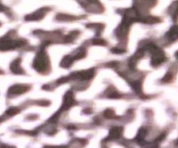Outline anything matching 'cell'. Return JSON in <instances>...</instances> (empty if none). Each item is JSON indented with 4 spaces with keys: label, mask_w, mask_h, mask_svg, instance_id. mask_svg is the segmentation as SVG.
<instances>
[{
    "label": "cell",
    "mask_w": 178,
    "mask_h": 148,
    "mask_svg": "<svg viewBox=\"0 0 178 148\" xmlns=\"http://www.w3.org/2000/svg\"><path fill=\"white\" fill-rule=\"evenodd\" d=\"M17 111H19V110L16 109V108H11L10 110L7 111V114L9 115H13V114H16Z\"/></svg>",
    "instance_id": "277c9868"
},
{
    "label": "cell",
    "mask_w": 178,
    "mask_h": 148,
    "mask_svg": "<svg viewBox=\"0 0 178 148\" xmlns=\"http://www.w3.org/2000/svg\"><path fill=\"white\" fill-rule=\"evenodd\" d=\"M25 91V88L22 86H14L10 88L9 90V93H12V94H19V93H22Z\"/></svg>",
    "instance_id": "6da1fadb"
},
{
    "label": "cell",
    "mask_w": 178,
    "mask_h": 148,
    "mask_svg": "<svg viewBox=\"0 0 178 148\" xmlns=\"http://www.w3.org/2000/svg\"><path fill=\"white\" fill-rule=\"evenodd\" d=\"M169 38L171 39H175L176 38H178V26H175L174 28H172V30L169 31Z\"/></svg>",
    "instance_id": "3957f363"
},
{
    "label": "cell",
    "mask_w": 178,
    "mask_h": 148,
    "mask_svg": "<svg viewBox=\"0 0 178 148\" xmlns=\"http://www.w3.org/2000/svg\"><path fill=\"white\" fill-rule=\"evenodd\" d=\"M5 11V7L0 4V11Z\"/></svg>",
    "instance_id": "5b68a950"
},
{
    "label": "cell",
    "mask_w": 178,
    "mask_h": 148,
    "mask_svg": "<svg viewBox=\"0 0 178 148\" xmlns=\"http://www.w3.org/2000/svg\"><path fill=\"white\" fill-rule=\"evenodd\" d=\"M20 61V59H16L12 64H11V71L13 72H15V73H19L20 72H19V70H20V68H19V62Z\"/></svg>",
    "instance_id": "7a4b0ae2"
}]
</instances>
